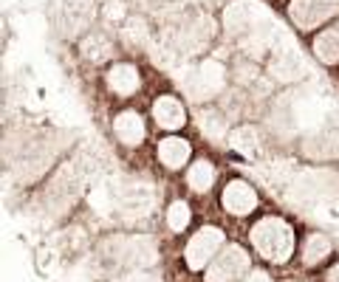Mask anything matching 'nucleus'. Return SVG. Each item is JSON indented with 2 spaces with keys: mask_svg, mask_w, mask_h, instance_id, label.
Returning a JSON list of instances; mask_svg holds the SVG:
<instances>
[{
  "mask_svg": "<svg viewBox=\"0 0 339 282\" xmlns=\"http://www.w3.org/2000/svg\"><path fill=\"white\" fill-rule=\"evenodd\" d=\"M153 116H156V124L164 127V130H178V127L187 122V118H184L181 102L173 99V96H161V99L153 104Z\"/></svg>",
  "mask_w": 339,
  "mask_h": 282,
  "instance_id": "5",
  "label": "nucleus"
},
{
  "mask_svg": "<svg viewBox=\"0 0 339 282\" xmlns=\"http://www.w3.org/2000/svg\"><path fill=\"white\" fill-rule=\"evenodd\" d=\"M212 180H215V166L209 164V161H195V164L189 166V172H187V184L195 192H206V189L212 186Z\"/></svg>",
  "mask_w": 339,
  "mask_h": 282,
  "instance_id": "9",
  "label": "nucleus"
},
{
  "mask_svg": "<svg viewBox=\"0 0 339 282\" xmlns=\"http://www.w3.org/2000/svg\"><path fill=\"white\" fill-rule=\"evenodd\" d=\"M336 51H339V26H336V32L333 34H328V37L319 40V54H322L328 62L336 56Z\"/></svg>",
  "mask_w": 339,
  "mask_h": 282,
  "instance_id": "14",
  "label": "nucleus"
},
{
  "mask_svg": "<svg viewBox=\"0 0 339 282\" xmlns=\"http://www.w3.org/2000/svg\"><path fill=\"white\" fill-rule=\"evenodd\" d=\"M249 254L243 246H226L221 254L209 262L206 282H243L249 276Z\"/></svg>",
  "mask_w": 339,
  "mask_h": 282,
  "instance_id": "2",
  "label": "nucleus"
},
{
  "mask_svg": "<svg viewBox=\"0 0 339 282\" xmlns=\"http://www.w3.org/2000/svg\"><path fill=\"white\" fill-rule=\"evenodd\" d=\"M201 130H204L206 136L212 141H221L223 136H226V118L221 116H215V113H209V116L201 118Z\"/></svg>",
  "mask_w": 339,
  "mask_h": 282,
  "instance_id": "13",
  "label": "nucleus"
},
{
  "mask_svg": "<svg viewBox=\"0 0 339 282\" xmlns=\"http://www.w3.org/2000/svg\"><path fill=\"white\" fill-rule=\"evenodd\" d=\"M243 282H271V276H268L266 271H249V276H246Z\"/></svg>",
  "mask_w": 339,
  "mask_h": 282,
  "instance_id": "15",
  "label": "nucleus"
},
{
  "mask_svg": "<svg viewBox=\"0 0 339 282\" xmlns=\"http://www.w3.org/2000/svg\"><path fill=\"white\" fill-rule=\"evenodd\" d=\"M229 144L235 150H240L243 156H252L254 150H257V130H254V127H240V130L232 133Z\"/></svg>",
  "mask_w": 339,
  "mask_h": 282,
  "instance_id": "11",
  "label": "nucleus"
},
{
  "mask_svg": "<svg viewBox=\"0 0 339 282\" xmlns=\"http://www.w3.org/2000/svg\"><path fill=\"white\" fill-rule=\"evenodd\" d=\"M252 246L268 262H285L294 254V232L280 218H263L252 228Z\"/></svg>",
  "mask_w": 339,
  "mask_h": 282,
  "instance_id": "1",
  "label": "nucleus"
},
{
  "mask_svg": "<svg viewBox=\"0 0 339 282\" xmlns=\"http://www.w3.org/2000/svg\"><path fill=\"white\" fill-rule=\"evenodd\" d=\"M328 254H331V240L325 234L314 232V234L305 237V243H302V266L314 268V266H319Z\"/></svg>",
  "mask_w": 339,
  "mask_h": 282,
  "instance_id": "8",
  "label": "nucleus"
},
{
  "mask_svg": "<svg viewBox=\"0 0 339 282\" xmlns=\"http://www.w3.org/2000/svg\"><path fill=\"white\" fill-rule=\"evenodd\" d=\"M325 282H339V262L328 271V276H325Z\"/></svg>",
  "mask_w": 339,
  "mask_h": 282,
  "instance_id": "16",
  "label": "nucleus"
},
{
  "mask_svg": "<svg viewBox=\"0 0 339 282\" xmlns=\"http://www.w3.org/2000/svg\"><path fill=\"white\" fill-rule=\"evenodd\" d=\"M221 204L229 214H237V218H240V214L254 212V206H257V192H254L246 180H232V184H226V189H223Z\"/></svg>",
  "mask_w": 339,
  "mask_h": 282,
  "instance_id": "4",
  "label": "nucleus"
},
{
  "mask_svg": "<svg viewBox=\"0 0 339 282\" xmlns=\"http://www.w3.org/2000/svg\"><path fill=\"white\" fill-rule=\"evenodd\" d=\"M167 223H170L173 232H184V228L189 226V206L184 204V200H175V204L167 209Z\"/></svg>",
  "mask_w": 339,
  "mask_h": 282,
  "instance_id": "12",
  "label": "nucleus"
},
{
  "mask_svg": "<svg viewBox=\"0 0 339 282\" xmlns=\"http://www.w3.org/2000/svg\"><path fill=\"white\" fill-rule=\"evenodd\" d=\"M189 144L184 138H178V136H170V138H164L161 144H158V158H161V164L170 166V170H178V166H184L189 161Z\"/></svg>",
  "mask_w": 339,
  "mask_h": 282,
  "instance_id": "6",
  "label": "nucleus"
},
{
  "mask_svg": "<svg viewBox=\"0 0 339 282\" xmlns=\"http://www.w3.org/2000/svg\"><path fill=\"white\" fill-rule=\"evenodd\" d=\"M223 243H226V237L218 226H204L201 232L192 234V240L187 243V251H184V260H187V266L192 271H201L206 262H212L218 254H221Z\"/></svg>",
  "mask_w": 339,
  "mask_h": 282,
  "instance_id": "3",
  "label": "nucleus"
},
{
  "mask_svg": "<svg viewBox=\"0 0 339 282\" xmlns=\"http://www.w3.org/2000/svg\"><path fill=\"white\" fill-rule=\"evenodd\" d=\"M113 133L119 136V141H125V144H142L144 138V122L139 113L133 110H127L122 116L113 122Z\"/></svg>",
  "mask_w": 339,
  "mask_h": 282,
  "instance_id": "7",
  "label": "nucleus"
},
{
  "mask_svg": "<svg viewBox=\"0 0 339 282\" xmlns=\"http://www.w3.org/2000/svg\"><path fill=\"white\" fill-rule=\"evenodd\" d=\"M111 88L116 90V94H122V96H127V94H133L136 88H139V76H136V70L133 68H116V70H111Z\"/></svg>",
  "mask_w": 339,
  "mask_h": 282,
  "instance_id": "10",
  "label": "nucleus"
}]
</instances>
